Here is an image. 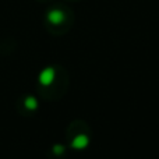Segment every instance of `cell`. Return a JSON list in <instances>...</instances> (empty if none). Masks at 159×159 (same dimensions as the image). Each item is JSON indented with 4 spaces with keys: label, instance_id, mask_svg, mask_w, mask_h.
Instances as JSON below:
<instances>
[{
    "label": "cell",
    "instance_id": "obj_1",
    "mask_svg": "<svg viewBox=\"0 0 159 159\" xmlns=\"http://www.w3.org/2000/svg\"><path fill=\"white\" fill-rule=\"evenodd\" d=\"M56 78V70L53 67H45L38 75V82L42 87H50Z\"/></svg>",
    "mask_w": 159,
    "mask_h": 159
},
{
    "label": "cell",
    "instance_id": "obj_2",
    "mask_svg": "<svg viewBox=\"0 0 159 159\" xmlns=\"http://www.w3.org/2000/svg\"><path fill=\"white\" fill-rule=\"evenodd\" d=\"M46 20L53 25H60L61 22L66 20V14H64V11L60 10V8H52V10L48 11Z\"/></svg>",
    "mask_w": 159,
    "mask_h": 159
},
{
    "label": "cell",
    "instance_id": "obj_3",
    "mask_svg": "<svg viewBox=\"0 0 159 159\" xmlns=\"http://www.w3.org/2000/svg\"><path fill=\"white\" fill-rule=\"evenodd\" d=\"M88 144H89V138H88V135L78 134V135H75V137L73 138L71 148H74V149H85L88 147Z\"/></svg>",
    "mask_w": 159,
    "mask_h": 159
},
{
    "label": "cell",
    "instance_id": "obj_4",
    "mask_svg": "<svg viewBox=\"0 0 159 159\" xmlns=\"http://www.w3.org/2000/svg\"><path fill=\"white\" fill-rule=\"evenodd\" d=\"M24 106H25V109H27V110H31V112H34V110H36L39 107V102H38V99H36L35 96L30 95V96H25Z\"/></svg>",
    "mask_w": 159,
    "mask_h": 159
},
{
    "label": "cell",
    "instance_id": "obj_5",
    "mask_svg": "<svg viewBox=\"0 0 159 159\" xmlns=\"http://www.w3.org/2000/svg\"><path fill=\"white\" fill-rule=\"evenodd\" d=\"M52 152L56 157H60V155H63L64 152H66V147L61 145V144H56V145L52 147Z\"/></svg>",
    "mask_w": 159,
    "mask_h": 159
}]
</instances>
